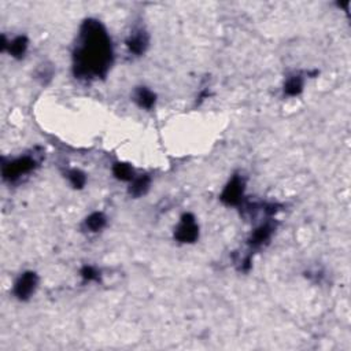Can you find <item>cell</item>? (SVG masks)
Returning <instances> with one entry per match:
<instances>
[{
	"mask_svg": "<svg viewBox=\"0 0 351 351\" xmlns=\"http://www.w3.org/2000/svg\"><path fill=\"white\" fill-rule=\"evenodd\" d=\"M112 59L111 40L100 22L85 21L80 32V45L74 52V72L80 78L102 77Z\"/></svg>",
	"mask_w": 351,
	"mask_h": 351,
	"instance_id": "6da1fadb",
	"label": "cell"
},
{
	"mask_svg": "<svg viewBox=\"0 0 351 351\" xmlns=\"http://www.w3.org/2000/svg\"><path fill=\"white\" fill-rule=\"evenodd\" d=\"M36 167V161L29 155L18 158L15 161L3 166V177L9 181H15L22 174L29 173Z\"/></svg>",
	"mask_w": 351,
	"mask_h": 351,
	"instance_id": "7a4b0ae2",
	"label": "cell"
},
{
	"mask_svg": "<svg viewBox=\"0 0 351 351\" xmlns=\"http://www.w3.org/2000/svg\"><path fill=\"white\" fill-rule=\"evenodd\" d=\"M176 239L181 243H192L199 236V228L195 222V218L192 214H186L181 219V224L176 230Z\"/></svg>",
	"mask_w": 351,
	"mask_h": 351,
	"instance_id": "3957f363",
	"label": "cell"
},
{
	"mask_svg": "<svg viewBox=\"0 0 351 351\" xmlns=\"http://www.w3.org/2000/svg\"><path fill=\"white\" fill-rule=\"evenodd\" d=\"M243 192L244 181L240 179L239 176H235L233 179L228 183V186L225 187L224 192L221 195V200L226 205H239L242 199H243Z\"/></svg>",
	"mask_w": 351,
	"mask_h": 351,
	"instance_id": "277c9868",
	"label": "cell"
},
{
	"mask_svg": "<svg viewBox=\"0 0 351 351\" xmlns=\"http://www.w3.org/2000/svg\"><path fill=\"white\" fill-rule=\"evenodd\" d=\"M37 274L33 273V272H26L18 278V281L15 283L14 287V294L17 297L25 301L34 292V289L37 287Z\"/></svg>",
	"mask_w": 351,
	"mask_h": 351,
	"instance_id": "5b68a950",
	"label": "cell"
},
{
	"mask_svg": "<svg viewBox=\"0 0 351 351\" xmlns=\"http://www.w3.org/2000/svg\"><path fill=\"white\" fill-rule=\"evenodd\" d=\"M128 48L131 49V52L133 54H143L147 48V44H148V37L147 34L143 32V30H139V32H135L132 34L129 40L127 41Z\"/></svg>",
	"mask_w": 351,
	"mask_h": 351,
	"instance_id": "8992f818",
	"label": "cell"
},
{
	"mask_svg": "<svg viewBox=\"0 0 351 351\" xmlns=\"http://www.w3.org/2000/svg\"><path fill=\"white\" fill-rule=\"evenodd\" d=\"M272 232H273V226L270 224L261 225V226L254 230V233L251 235L250 244H251L253 247H261L263 243H266V242L270 239Z\"/></svg>",
	"mask_w": 351,
	"mask_h": 351,
	"instance_id": "52a82bcc",
	"label": "cell"
},
{
	"mask_svg": "<svg viewBox=\"0 0 351 351\" xmlns=\"http://www.w3.org/2000/svg\"><path fill=\"white\" fill-rule=\"evenodd\" d=\"M135 98H136L137 104H139L140 107L144 108H151L152 106H154V103H155V95H154L150 89H147V88L137 89Z\"/></svg>",
	"mask_w": 351,
	"mask_h": 351,
	"instance_id": "ba28073f",
	"label": "cell"
},
{
	"mask_svg": "<svg viewBox=\"0 0 351 351\" xmlns=\"http://www.w3.org/2000/svg\"><path fill=\"white\" fill-rule=\"evenodd\" d=\"M150 187V177L148 176H142L139 179H135L129 188V194L133 196H142L144 195Z\"/></svg>",
	"mask_w": 351,
	"mask_h": 351,
	"instance_id": "9c48e42d",
	"label": "cell"
},
{
	"mask_svg": "<svg viewBox=\"0 0 351 351\" xmlns=\"http://www.w3.org/2000/svg\"><path fill=\"white\" fill-rule=\"evenodd\" d=\"M26 48H28V40H26L25 36H20V37H17L9 44V51L15 58L24 56V54L26 52Z\"/></svg>",
	"mask_w": 351,
	"mask_h": 351,
	"instance_id": "30bf717a",
	"label": "cell"
},
{
	"mask_svg": "<svg viewBox=\"0 0 351 351\" xmlns=\"http://www.w3.org/2000/svg\"><path fill=\"white\" fill-rule=\"evenodd\" d=\"M303 89V80L301 76H294V77L288 78V81L285 83L284 87V92L289 95V96H297L302 92Z\"/></svg>",
	"mask_w": 351,
	"mask_h": 351,
	"instance_id": "8fae6325",
	"label": "cell"
},
{
	"mask_svg": "<svg viewBox=\"0 0 351 351\" xmlns=\"http://www.w3.org/2000/svg\"><path fill=\"white\" fill-rule=\"evenodd\" d=\"M106 225V217L102 214V213H93L87 218L85 221V226L91 232H98Z\"/></svg>",
	"mask_w": 351,
	"mask_h": 351,
	"instance_id": "7c38bea8",
	"label": "cell"
},
{
	"mask_svg": "<svg viewBox=\"0 0 351 351\" xmlns=\"http://www.w3.org/2000/svg\"><path fill=\"white\" fill-rule=\"evenodd\" d=\"M112 173L118 180L131 181L133 180V169L127 163H115L112 167Z\"/></svg>",
	"mask_w": 351,
	"mask_h": 351,
	"instance_id": "4fadbf2b",
	"label": "cell"
},
{
	"mask_svg": "<svg viewBox=\"0 0 351 351\" xmlns=\"http://www.w3.org/2000/svg\"><path fill=\"white\" fill-rule=\"evenodd\" d=\"M68 177L69 180H70V183H72V186L74 187V188H83L84 186H85V181H87V177H85V174H84L83 171L80 170H70L68 173Z\"/></svg>",
	"mask_w": 351,
	"mask_h": 351,
	"instance_id": "5bb4252c",
	"label": "cell"
},
{
	"mask_svg": "<svg viewBox=\"0 0 351 351\" xmlns=\"http://www.w3.org/2000/svg\"><path fill=\"white\" fill-rule=\"evenodd\" d=\"M81 276L84 280L87 281H93V280H99V272L92 266H84L81 269Z\"/></svg>",
	"mask_w": 351,
	"mask_h": 351,
	"instance_id": "9a60e30c",
	"label": "cell"
}]
</instances>
